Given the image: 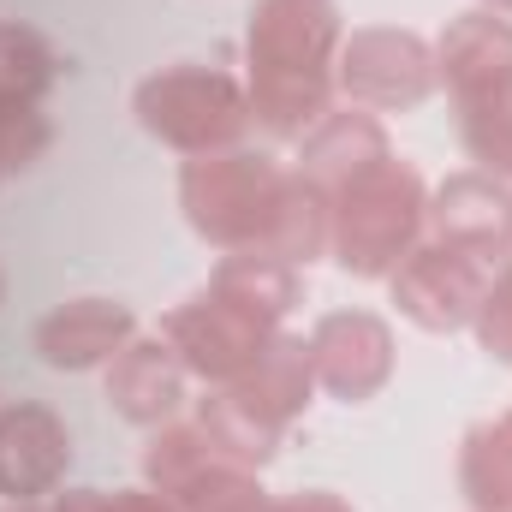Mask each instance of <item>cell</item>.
Here are the masks:
<instances>
[{
  "label": "cell",
  "mask_w": 512,
  "mask_h": 512,
  "mask_svg": "<svg viewBox=\"0 0 512 512\" xmlns=\"http://www.w3.org/2000/svg\"><path fill=\"white\" fill-rule=\"evenodd\" d=\"M251 114L274 137H298L328 114V60L340 48L334 0H256L251 12Z\"/></svg>",
  "instance_id": "6da1fadb"
},
{
  "label": "cell",
  "mask_w": 512,
  "mask_h": 512,
  "mask_svg": "<svg viewBox=\"0 0 512 512\" xmlns=\"http://www.w3.org/2000/svg\"><path fill=\"white\" fill-rule=\"evenodd\" d=\"M423 215H429L423 179L387 149L382 161L358 167L328 191V245L352 274H393L411 256Z\"/></svg>",
  "instance_id": "7a4b0ae2"
},
{
  "label": "cell",
  "mask_w": 512,
  "mask_h": 512,
  "mask_svg": "<svg viewBox=\"0 0 512 512\" xmlns=\"http://www.w3.org/2000/svg\"><path fill=\"white\" fill-rule=\"evenodd\" d=\"M137 120L149 137L185 149V155H221L227 143H239L251 126V96L227 78V72H209V66H167V72H149L131 96Z\"/></svg>",
  "instance_id": "3957f363"
},
{
  "label": "cell",
  "mask_w": 512,
  "mask_h": 512,
  "mask_svg": "<svg viewBox=\"0 0 512 512\" xmlns=\"http://www.w3.org/2000/svg\"><path fill=\"white\" fill-rule=\"evenodd\" d=\"M161 340L179 352L185 370H197L209 382H233L256 352L274 340V322H262L256 310H245L233 292L209 286V292H197L191 304H179L161 322Z\"/></svg>",
  "instance_id": "277c9868"
},
{
  "label": "cell",
  "mask_w": 512,
  "mask_h": 512,
  "mask_svg": "<svg viewBox=\"0 0 512 512\" xmlns=\"http://www.w3.org/2000/svg\"><path fill=\"white\" fill-rule=\"evenodd\" d=\"M340 84L352 102L376 108V114H399V108H417L429 102L435 90V54L423 36L411 30H352L340 42Z\"/></svg>",
  "instance_id": "5b68a950"
},
{
  "label": "cell",
  "mask_w": 512,
  "mask_h": 512,
  "mask_svg": "<svg viewBox=\"0 0 512 512\" xmlns=\"http://www.w3.org/2000/svg\"><path fill=\"white\" fill-rule=\"evenodd\" d=\"M489 280H495V262H483L471 251H453V245L435 239L429 251H411L393 268V298H399V310L417 328L447 334V328H465L477 316Z\"/></svg>",
  "instance_id": "8992f818"
},
{
  "label": "cell",
  "mask_w": 512,
  "mask_h": 512,
  "mask_svg": "<svg viewBox=\"0 0 512 512\" xmlns=\"http://www.w3.org/2000/svg\"><path fill=\"white\" fill-rule=\"evenodd\" d=\"M304 352H310V376L328 387L334 399H346V405L370 399L393 376V334H387L382 316H370V310L322 316Z\"/></svg>",
  "instance_id": "52a82bcc"
},
{
  "label": "cell",
  "mask_w": 512,
  "mask_h": 512,
  "mask_svg": "<svg viewBox=\"0 0 512 512\" xmlns=\"http://www.w3.org/2000/svg\"><path fill=\"white\" fill-rule=\"evenodd\" d=\"M137 340V316H131L120 298H72V304H54L30 346L48 370H96V364H114Z\"/></svg>",
  "instance_id": "ba28073f"
},
{
  "label": "cell",
  "mask_w": 512,
  "mask_h": 512,
  "mask_svg": "<svg viewBox=\"0 0 512 512\" xmlns=\"http://www.w3.org/2000/svg\"><path fill=\"white\" fill-rule=\"evenodd\" d=\"M72 441L48 405H6L0 411V495H48L66 477Z\"/></svg>",
  "instance_id": "9c48e42d"
},
{
  "label": "cell",
  "mask_w": 512,
  "mask_h": 512,
  "mask_svg": "<svg viewBox=\"0 0 512 512\" xmlns=\"http://www.w3.org/2000/svg\"><path fill=\"white\" fill-rule=\"evenodd\" d=\"M429 215H435V239L441 245L471 251L483 262L507 256V245H512V191L495 185V179H483V173L447 179V191H441V203Z\"/></svg>",
  "instance_id": "30bf717a"
},
{
  "label": "cell",
  "mask_w": 512,
  "mask_h": 512,
  "mask_svg": "<svg viewBox=\"0 0 512 512\" xmlns=\"http://www.w3.org/2000/svg\"><path fill=\"white\" fill-rule=\"evenodd\" d=\"M108 405L120 417H131V423H143V429L167 423L185 405V364H179V352L167 340H131L126 352L108 364Z\"/></svg>",
  "instance_id": "8fae6325"
},
{
  "label": "cell",
  "mask_w": 512,
  "mask_h": 512,
  "mask_svg": "<svg viewBox=\"0 0 512 512\" xmlns=\"http://www.w3.org/2000/svg\"><path fill=\"white\" fill-rule=\"evenodd\" d=\"M435 78L465 102L489 84L512 78V24L501 12H465L447 36H441V54H435Z\"/></svg>",
  "instance_id": "7c38bea8"
},
{
  "label": "cell",
  "mask_w": 512,
  "mask_h": 512,
  "mask_svg": "<svg viewBox=\"0 0 512 512\" xmlns=\"http://www.w3.org/2000/svg\"><path fill=\"white\" fill-rule=\"evenodd\" d=\"M60 78L54 48L30 24H0V102H36Z\"/></svg>",
  "instance_id": "4fadbf2b"
},
{
  "label": "cell",
  "mask_w": 512,
  "mask_h": 512,
  "mask_svg": "<svg viewBox=\"0 0 512 512\" xmlns=\"http://www.w3.org/2000/svg\"><path fill=\"white\" fill-rule=\"evenodd\" d=\"M459 108H465V149L483 167L512 173V78L477 90V96H465Z\"/></svg>",
  "instance_id": "5bb4252c"
},
{
  "label": "cell",
  "mask_w": 512,
  "mask_h": 512,
  "mask_svg": "<svg viewBox=\"0 0 512 512\" xmlns=\"http://www.w3.org/2000/svg\"><path fill=\"white\" fill-rule=\"evenodd\" d=\"M477 340L489 346V358H501L512 364V268L501 280H489V292H483V304H477Z\"/></svg>",
  "instance_id": "9a60e30c"
},
{
  "label": "cell",
  "mask_w": 512,
  "mask_h": 512,
  "mask_svg": "<svg viewBox=\"0 0 512 512\" xmlns=\"http://www.w3.org/2000/svg\"><path fill=\"white\" fill-rule=\"evenodd\" d=\"M54 512H179L167 495H155V489H120V495H102V489H72V495H60Z\"/></svg>",
  "instance_id": "2e32d148"
},
{
  "label": "cell",
  "mask_w": 512,
  "mask_h": 512,
  "mask_svg": "<svg viewBox=\"0 0 512 512\" xmlns=\"http://www.w3.org/2000/svg\"><path fill=\"white\" fill-rule=\"evenodd\" d=\"M256 512H352L340 495H328V489H310V495H280V501H256Z\"/></svg>",
  "instance_id": "e0dca14e"
},
{
  "label": "cell",
  "mask_w": 512,
  "mask_h": 512,
  "mask_svg": "<svg viewBox=\"0 0 512 512\" xmlns=\"http://www.w3.org/2000/svg\"><path fill=\"white\" fill-rule=\"evenodd\" d=\"M489 6H495V12H501V18H512V0H489Z\"/></svg>",
  "instance_id": "ac0fdd59"
}]
</instances>
